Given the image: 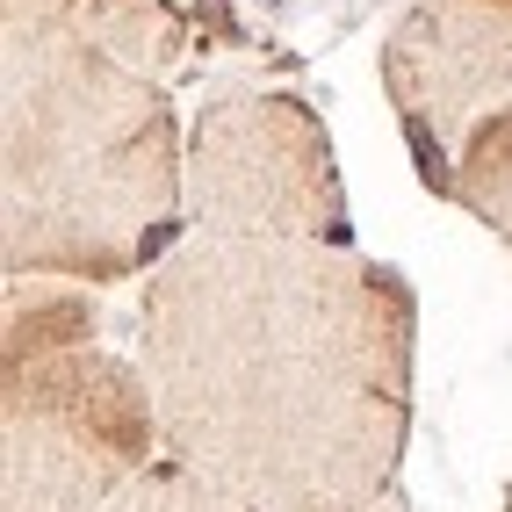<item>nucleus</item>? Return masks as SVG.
Masks as SVG:
<instances>
[{
    "label": "nucleus",
    "mask_w": 512,
    "mask_h": 512,
    "mask_svg": "<svg viewBox=\"0 0 512 512\" xmlns=\"http://www.w3.org/2000/svg\"><path fill=\"white\" fill-rule=\"evenodd\" d=\"M419 296L318 238H181L138 282L159 448L260 512H383L412 440Z\"/></svg>",
    "instance_id": "nucleus-1"
},
{
    "label": "nucleus",
    "mask_w": 512,
    "mask_h": 512,
    "mask_svg": "<svg viewBox=\"0 0 512 512\" xmlns=\"http://www.w3.org/2000/svg\"><path fill=\"white\" fill-rule=\"evenodd\" d=\"M188 238V145L166 94L116 51L15 15L0 275L138 282Z\"/></svg>",
    "instance_id": "nucleus-2"
},
{
    "label": "nucleus",
    "mask_w": 512,
    "mask_h": 512,
    "mask_svg": "<svg viewBox=\"0 0 512 512\" xmlns=\"http://www.w3.org/2000/svg\"><path fill=\"white\" fill-rule=\"evenodd\" d=\"M138 354L101 339L87 282L22 275L0 303V512H101L159 462Z\"/></svg>",
    "instance_id": "nucleus-3"
},
{
    "label": "nucleus",
    "mask_w": 512,
    "mask_h": 512,
    "mask_svg": "<svg viewBox=\"0 0 512 512\" xmlns=\"http://www.w3.org/2000/svg\"><path fill=\"white\" fill-rule=\"evenodd\" d=\"M383 80L419 181L512 246V0H419Z\"/></svg>",
    "instance_id": "nucleus-4"
},
{
    "label": "nucleus",
    "mask_w": 512,
    "mask_h": 512,
    "mask_svg": "<svg viewBox=\"0 0 512 512\" xmlns=\"http://www.w3.org/2000/svg\"><path fill=\"white\" fill-rule=\"evenodd\" d=\"M188 238H318V246H354L332 145L303 101L224 94L195 116Z\"/></svg>",
    "instance_id": "nucleus-5"
},
{
    "label": "nucleus",
    "mask_w": 512,
    "mask_h": 512,
    "mask_svg": "<svg viewBox=\"0 0 512 512\" xmlns=\"http://www.w3.org/2000/svg\"><path fill=\"white\" fill-rule=\"evenodd\" d=\"M101 512H260V505H246L238 491H224V484H210V476H195V469L159 455L138 484H123Z\"/></svg>",
    "instance_id": "nucleus-6"
},
{
    "label": "nucleus",
    "mask_w": 512,
    "mask_h": 512,
    "mask_svg": "<svg viewBox=\"0 0 512 512\" xmlns=\"http://www.w3.org/2000/svg\"><path fill=\"white\" fill-rule=\"evenodd\" d=\"M505 512H512V484H505Z\"/></svg>",
    "instance_id": "nucleus-7"
},
{
    "label": "nucleus",
    "mask_w": 512,
    "mask_h": 512,
    "mask_svg": "<svg viewBox=\"0 0 512 512\" xmlns=\"http://www.w3.org/2000/svg\"><path fill=\"white\" fill-rule=\"evenodd\" d=\"M383 512H390V505H383Z\"/></svg>",
    "instance_id": "nucleus-8"
}]
</instances>
